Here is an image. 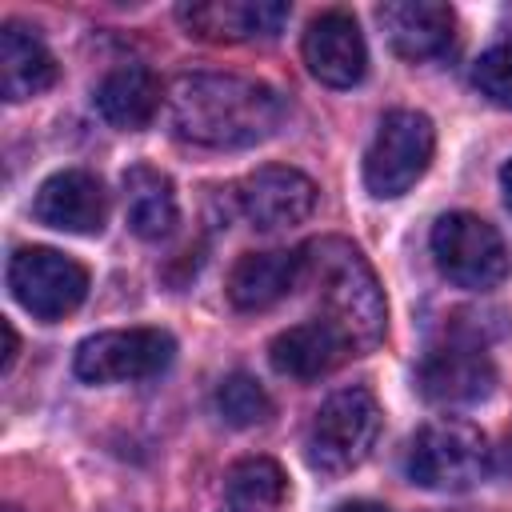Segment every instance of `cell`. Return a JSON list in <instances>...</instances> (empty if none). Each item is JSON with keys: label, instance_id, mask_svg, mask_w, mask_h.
<instances>
[{"label": "cell", "instance_id": "obj_1", "mask_svg": "<svg viewBox=\"0 0 512 512\" xmlns=\"http://www.w3.org/2000/svg\"><path fill=\"white\" fill-rule=\"evenodd\" d=\"M284 120V100L272 84L236 72H184L168 88V124L176 140L216 152H236L268 140Z\"/></svg>", "mask_w": 512, "mask_h": 512}, {"label": "cell", "instance_id": "obj_2", "mask_svg": "<svg viewBox=\"0 0 512 512\" xmlns=\"http://www.w3.org/2000/svg\"><path fill=\"white\" fill-rule=\"evenodd\" d=\"M304 276L316 284L320 316L348 340L352 352L380 344L388 300L356 244H348L344 236H320L304 244Z\"/></svg>", "mask_w": 512, "mask_h": 512}, {"label": "cell", "instance_id": "obj_3", "mask_svg": "<svg viewBox=\"0 0 512 512\" xmlns=\"http://www.w3.org/2000/svg\"><path fill=\"white\" fill-rule=\"evenodd\" d=\"M376 436H380V404L368 388L352 384L332 392L316 408L304 432V460L320 476H344L368 460Z\"/></svg>", "mask_w": 512, "mask_h": 512}, {"label": "cell", "instance_id": "obj_4", "mask_svg": "<svg viewBox=\"0 0 512 512\" xmlns=\"http://www.w3.org/2000/svg\"><path fill=\"white\" fill-rule=\"evenodd\" d=\"M408 480L428 492H464L488 472V440L460 416L424 424L408 444Z\"/></svg>", "mask_w": 512, "mask_h": 512}, {"label": "cell", "instance_id": "obj_5", "mask_svg": "<svg viewBox=\"0 0 512 512\" xmlns=\"http://www.w3.org/2000/svg\"><path fill=\"white\" fill-rule=\"evenodd\" d=\"M432 148H436V128L424 112L412 108L388 112L364 152V188L376 200L404 196L428 172Z\"/></svg>", "mask_w": 512, "mask_h": 512}, {"label": "cell", "instance_id": "obj_6", "mask_svg": "<svg viewBox=\"0 0 512 512\" xmlns=\"http://www.w3.org/2000/svg\"><path fill=\"white\" fill-rule=\"evenodd\" d=\"M176 356V340L164 328H112L76 344V376L88 384H132L160 376Z\"/></svg>", "mask_w": 512, "mask_h": 512}, {"label": "cell", "instance_id": "obj_7", "mask_svg": "<svg viewBox=\"0 0 512 512\" xmlns=\"http://www.w3.org/2000/svg\"><path fill=\"white\" fill-rule=\"evenodd\" d=\"M432 256L456 288L484 292L508 276V248L500 232L476 212H444L432 224Z\"/></svg>", "mask_w": 512, "mask_h": 512}, {"label": "cell", "instance_id": "obj_8", "mask_svg": "<svg viewBox=\"0 0 512 512\" xmlns=\"http://www.w3.org/2000/svg\"><path fill=\"white\" fill-rule=\"evenodd\" d=\"M8 292L36 320H64L88 296V268L56 248H16L8 260Z\"/></svg>", "mask_w": 512, "mask_h": 512}, {"label": "cell", "instance_id": "obj_9", "mask_svg": "<svg viewBox=\"0 0 512 512\" xmlns=\"http://www.w3.org/2000/svg\"><path fill=\"white\" fill-rule=\"evenodd\" d=\"M416 384L432 404H476L496 388V368L476 336L452 332L444 344L424 352Z\"/></svg>", "mask_w": 512, "mask_h": 512}, {"label": "cell", "instance_id": "obj_10", "mask_svg": "<svg viewBox=\"0 0 512 512\" xmlns=\"http://www.w3.org/2000/svg\"><path fill=\"white\" fill-rule=\"evenodd\" d=\"M232 192H236L240 216L260 232L292 228L308 220L316 208V184L300 168H288V164H264L248 172Z\"/></svg>", "mask_w": 512, "mask_h": 512}, {"label": "cell", "instance_id": "obj_11", "mask_svg": "<svg viewBox=\"0 0 512 512\" xmlns=\"http://www.w3.org/2000/svg\"><path fill=\"white\" fill-rule=\"evenodd\" d=\"M288 12L292 8L284 0H196V4H180L176 20L200 40L240 44V40H272L284 28Z\"/></svg>", "mask_w": 512, "mask_h": 512}, {"label": "cell", "instance_id": "obj_12", "mask_svg": "<svg viewBox=\"0 0 512 512\" xmlns=\"http://www.w3.org/2000/svg\"><path fill=\"white\" fill-rule=\"evenodd\" d=\"M304 64L328 88H352L368 72V44L348 12H320L304 32Z\"/></svg>", "mask_w": 512, "mask_h": 512}, {"label": "cell", "instance_id": "obj_13", "mask_svg": "<svg viewBox=\"0 0 512 512\" xmlns=\"http://www.w3.org/2000/svg\"><path fill=\"white\" fill-rule=\"evenodd\" d=\"M32 216L56 232L96 236L108 220V192L92 172L64 168L40 184V192L32 200Z\"/></svg>", "mask_w": 512, "mask_h": 512}, {"label": "cell", "instance_id": "obj_14", "mask_svg": "<svg viewBox=\"0 0 512 512\" xmlns=\"http://www.w3.org/2000/svg\"><path fill=\"white\" fill-rule=\"evenodd\" d=\"M376 20L392 44L396 56L404 60H436L448 52L452 32H456V12L440 0H392L376 8Z\"/></svg>", "mask_w": 512, "mask_h": 512}, {"label": "cell", "instance_id": "obj_15", "mask_svg": "<svg viewBox=\"0 0 512 512\" xmlns=\"http://www.w3.org/2000/svg\"><path fill=\"white\" fill-rule=\"evenodd\" d=\"M300 280H304V248L244 252L228 272V300L240 312H264L280 304Z\"/></svg>", "mask_w": 512, "mask_h": 512}, {"label": "cell", "instance_id": "obj_16", "mask_svg": "<svg viewBox=\"0 0 512 512\" xmlns=\"http://www.w3.org/2000/svg\"><path fill=\"white\" fill-rule=\"evenodd\" d=\"M348 340L324 320H304V324H292L284 328L272 344H268V360L280 376H292V380H320L328 376L336 364H344L348 356Z\"/></svg>", "mask_w": 512, "mask_h": 512}, {"label": "cell", "instance_id": "obj_17", "mask_svg": "<svg viewBox=\"0 0 512 512\" xmlns=\"http://www.w3.org/2000/svg\"><path fill=\"white\" fill-rule=\"evenodd\" d=\"M56 84V56L36 36V28L8 20L0 28V92L8 104L32 100Z\"/></svg>", "mask_w": 512, "mask_h": 512}, {"label": "cell", "instance_id": "obj_18", "mask_svg": "<svg viewBox=\"0 0 512 512\" xmlns=\"http://www.w3.org/2000/svg\"><path fill=\"white\" fill-rule=\"evenodd\" d=\"M92 104L112 128L140 132L160 112V80L148 64H120L96 84Z\"/></svg>", "mask_w": 512, "mask_h": 512}, {"label": "cell", "instance_id": "obj_19", "mask_svg": "<svg viewBox=\"0 0 512 512\" xmlns=\"http://www.w3.org/2000/svg\"><path fill=\"white\" fill-rule=\"evenodd\" d=\"M124 216L140 240H164L176 228V188L152 164H132L124 172Z\"/></svg>", "mask_w": 512, "mask_h": 512}, {"label": "cell", "instance_id": "obj_20", "mask_svg": "<svg viewBox=\"0 0 512 512\" xmlns=\"http://www.w3.org/2000/svg\"><path fill=\"white\" fill-rule=\"evenodd\" d=\"M284 496H288L284 468L268 456H248L224 472L220 512H276Z\"/></svg>", "mask_w": 512, "mask_h": 512}, {"label": "cell", "instance_id": "obj_21", "mask_svg": "<svg viewBox=\"0 0 512 512\" xmlns=\"http://www.w3.org/2000/svg\"><path fill=\"white\" fill-rule=\"evenodd\" d=\"M216 412L232 428H252V424H264L272 416V400H268V392L256 376L232 372L216 384Z\"/></svg>", "mask_w": 512, "mask_h": 512}, {"label": "cell", "instance_id": "obj_22", "mask_svg": "<svg viewBox=\"0 0 512 512\" xmlns=\"http://www.w3.org/2000/svg\"><path fill=\"white\" fill-rule=\"evenodd\" d=\"M472 84L480 88V96H488L500 108H512V44H496L488 48L476 68H472Z\"/></svg>", "mask_w": 512, "mask_h": 512}, {"label": "cell", "instance_id": "obj_23", "mask_svg": "<svg viewBox=\"0 0 512 512\" xmlns=\"http://www.w3.org/2000/svg\"><path fill=\"white\" fill-rule=\"evenodd\" d=\"M336 512H388L384 504H372V500H352V504H340Z\"/></svg>", "mask_w": 512, "mask_h": 512}, {"label": "cell", "instance_id": "obj_24", "mask_svg": "<svg viewBox=\"0 0 512 512\" xmlns=\"http://www.w3.org/2000/svg\"><path fill=\"white\" fill-rule=\"evenodd\" d=\"M4 340H8V352H4V372H8L12 360H16V328L12 324H4Z\"/></svg>", "mask_w": 512, "mask_h": 512}, {"label": "cell", "instance_id": "obj_25", "mask_svg": "<svg viewBox=\"0 0 512 512\" xmlns=\"http://www.w3.org/2000/svg\"><path fill=\"white\" fill-rule=\"evenodd\" d=\"M500 184H504V192L512 196V160H508V164L500 168Z\"/></svg>", "mask_w": 512, "mask_h": 512}, {"label": "cell", "instance_id": "obj_26", "mask_svg": "<svg viewBox=\"0 0 512 512\" xmlns=\"http://www.w3.org/2000/svg\"><path fill=\"white\" fill-rule=\"evenodd\" d=\"M4 512H16V508H4Z\"/></svg>", "mask_w": 512, "mask_h": 512}]
</instances>
